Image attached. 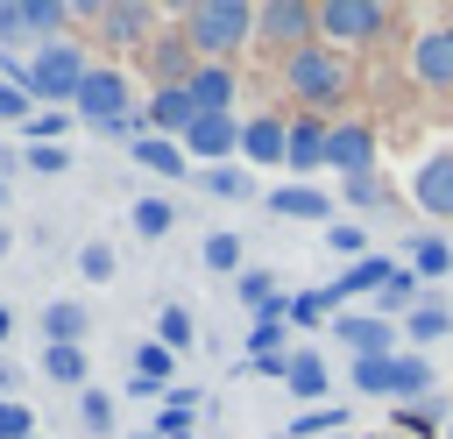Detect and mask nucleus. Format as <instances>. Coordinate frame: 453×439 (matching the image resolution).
<instances>
[{
  "instance_id": "41",
  "label": "nucleus",
  "mask_w": 453,
  "mask_h": 439,
  "mask_svg": "<svg viewBox=\"0 0 453 439\" xmlns=\"http://www.w3.org/2000/svg\"><path fill=\"white\" fill-rule=\"evenodd\" d=\"M0 439H35V404L28 397H0Z\"/></svg>"
},
{
  "instance_id": "43",
  "label": "nucleus",
  "mask_w": 453,
  "mask_h": 439,
  "mask_svg": "<svg viewBox=\"0 0 453 439\" xmlns=\"http://www.w3.org/2000/svg\"><path fill=\"white\" fill-rule=\"evenodd\" d=\"M241 375H262V382H283V375H290V354H255V361H241Z\"/></svg>"
},
{
  "instance_id": "20",
  "label": "nucleus",
  "mask_w": 453,
  "mask_h": 439,
  "mask_svg": "<svg viewBox=\"0 0 453 439\" xmlns=\"http://www.w3.org/2000/svg\"><path fill=\"white\" fill-rule=\"evenodd\" d=\"M134 163H142V170H156V177H170V184L198 177V163H191V156H184V142H170V135H142V142H134Z\"/></svg>"
},
{
  "instance_id": "36",
  "label": "nucleus",
  "mask_w": 453,
  "mask_h": 439,
  "mask_svg": "<svg viewBox=\"0 0 453 439\" xmlns=\"http://www.w3.org/2000/svg\"><path fill=\"white\" fill-rule=\"evenodd\" d=\"M198 191H212V198H248L255 177H248L241 163H219V170H198Z\"/></svg>"
},
{
  "instance_id": "16",
  "label": "nucleus",
  "mask_w": 453,
  "mask_h": 439,
  "mask_svg": "<svg viewBox=\"0 0 453 439\" xmlns=\"http://www.w3.org/2000/svg\"><path fill=\"white\" fill-rule=\"evenodd\" d=\"M262 205H269L276 220H311V227H333V212H340V198H326L319 184H276Z\"/></svg>"
},
{
  "instance_id": "12",
  "label": "nucleus",
  "mask_w": 453,
  "mask_h": 439,
  "mask_svg": "<svg viewBox=\"0 0 453 439\" xmlns=\"http://www.w3.org/2000/svg\"><path fill=\"white\" fill-rule=\"evenodd\" d=\"M326 142H333V127H326L319 113H304V120H290V156H283V170H290V184H311V170H326Z\"/></svg>"
},
{
  "instance_id": "33",
  "label": "nucleus",
  "mask_w": 453,
  "mask_h": 439,
  "mask_svg": "<svg viewBox=\"0 0 453 439\" xmlns=\"http://www.w3.org/2000/svg\"><path fill=\"white\" fill-rule=\"evenodd\" d=\"M234 297H241L248 312H269V304H283L290 290H283V283H276L269 269H241V276H234Z\"/></svg>"
},
{
  "instance_id": "6",
  "label": "nucleus",
  "mask_w": 453,
  "mask_h": 439,
  "mask_svg": "<svg viewBox=\"0 0 453 439\" xmlns=\"http://www.w3.org/2000/svg\"><path fill=\"white\" fill-rule=\"evenodd\" d=\"M411 78L425 92H453V21H432L411 35Z\"/></svg>"
},
{
  "instance_id": "47",
  "label": "nucleus",
  "mask_w": 453,
  "mask_h": 439,
  "mask_svg": "<svg viewBox=\"0 0 453 439\" xmlns=\"http://www.w3.org/2000/svg\"><path fill=\"white\" fill-rule=\"evenodd\" d=\"M14 326H21V319H14V304L0 297V354H7V340H14Z\"/></svg>"
},
{
  "instance_id": "17",
  "label": "nucleus",
  "mask_w": 453,
  "mask_h": 439,
  "mask_svg": "<svg viewBox=\"0 0 453 439\" xmlns=\"http://www.w3.org/2000/svg\"><path fill=\"white\" fill-rule=\"evenodd\" d=\"M396 269H403V262H389V255H361V262H347V269L333 276V290H340V304H361V297L375 304V297L389 290Z\"/></svg>"
},
{
  "instance_id": "2",
  "label": "nucleus",
  "mask_w": 453,
  "mask_h": 439,
  "mask_svg": "<svg viewBox=\"0 0 453 439\" xmlns=\"http://www.w3.org/2000/svg\"><path fill=\"white\" fill-rule=\"evenodd\" d=\"M283 85H290L304 106H333V99H347L354 71H347V57H340L333 42H304V50L283 57Z\"/></svg>"
},
{
  "instance_id": "44",
  "label": "nucleus",
  "mask_w": 453,
  "mask_h": 439,
  "mask_svg": "<svg viewBox=\"0 0 453 439\" xmlns=\"http://www.w3.org/2000/svg\"><path fill=\"white\" fill-rule=\"evenodd\" d=\"M163 404H170V411H191V418H198V411H205V389H191V382H177V389H170Z\"/></svg>"
},
{
  "instance_id": "35",
  "label": "nucleus",
  "mask_w": 453,
  "mask_h": 439,
  "mask_svg": "<svg viewBox=\"0 0 453 439\" xmlns=\"http://www.w3.org/2000/svg\"><path fill=\"white\" fill-rule=\"evenodd\" d=\"M71 127H78V113H71V106H35V120L21 127V142H64Z\"/></svg>"
},
{
  "instance_id": "28",
  "label": "nucleus",
  "mask_w": 453,
  "mask_h": 439,
  "mask_svg": "<svg viewBox=\"0 0 453 439\" xmlns=\"http://www.w3.org/2000/svg\"><path fill=\"white\" fill-rule=\"evenodd\" d=\"M241 255H248V241H241L234 227H212V234L198 241V262H205L212 276H241Z\"/></svg>"
},
{
  "instance_id": "9",
  "label": "nucleus",
  "mask_w": 453,
  "mask_h": 439,
  "mask_svg": "<svg viewBox=\"0 0 453 439\" xmlns=\"http://www.w3.org/2000/svg\"><path fill=\"white\" fill-rule=\"evenodd\" d=\"M326 170H340V177H375V127H368V120H340L333 142H326Z\"/></svg>"
},
{
  "instance_id": "38",
  "label": "nucleus",
  "mask_w": 453,
  "mask_h": 439,
  "mask_svg": "<svg viewBox=\"0 0 453 439\" xmlns=\"http://www.w3.org/2000/svg\"><path fill=\"white\" fill-rule=\"evenodd\" d=\"M21 156H28V170H35V177H64V170L78 163L64 142H21Z\"/></svg>"
},
{
  "instance_id": "18",
  "label": "nucleus",
  "mask_w": 453,
  "mask_h": 439,
  "mask_svg": "<svg viewBox=\"0 0 453 439\" xmlns=\"http://www.w3.org/2000/svg\"><path fill=\"white\" fill-rule=\"evenodd\" d=\"M35 326H42V347H85V333H92V312H85L78 297H50Z\"/></svg>"
},
{
  "instance_id": "15",
  "label": "nucleus",
  "mask_w": 453,
  "mask_h": 439,
  "mask_svg": "<svg viewBox=\"0 0 453 439\" xmlns=\"http://www.w3.org/2000/svg\"><path fill=\"white\" fill-rule=\"evenodd\" d=\"M283 156H290V120H276V113L241 120V163L269 170V163H283Z\"/></svg>"
},
{
  "instance_id": "10",
  "label": "nucleus",
  "mask_w": 453,
  "mask_h": 439,
  "mask_svg": "<svg viewBox=\"0 0 453 439\" xmlns=\"http://www.w3.org/2000/svg\"><path fill=\"white\" fill-rule=\"evenodd\" d=\"M411 198H418L432 220H453V149L418 156V170H411Z\"/></svg>"
},
{
  "instance_id": "46",
  "label": "nucleus",
  "mask_w": 453,
  "mask_h": 439,
  "mask_svg": "<svg viewBox=\"0 0 453 439\" xmlns=\"http://www.w3.org/2000/svg\"><path fill=\"white\" fill-rule=\"evenodd\" d=\"M0 397H21V368H14L7 354H0Z\"/></svg>"
},
{
  "instance_id": "24",
  "label": "nucleus",
  "mask_w": 453,
  "mask_h": 439,
  "mask_svg": "<svg viewBox=\"0 0 453 439\" xmlns=\"http://www.w3.org/2000/svg\"><path fill=\"white\" fill-rule=\"evenodd\" d=\"M347 382H354V397H389V404H396V354H361V361H347Z\"/></svg>"
},
{
  "instance_id": "25",
  "label": "nucleus",
  "mask_w": 453,
  "mask_h": 439,
  "mask_svg": "<svg viewBox=\"0 0 453 439\" xmlns=\"http://www.w3.org/2000/svg\"><path fill=\"white\" fill-rule=\"evenodd\" d=\"M403 269H411L418 283H439V276H453V241H446V234H418Z\"/></svg>"
},
{
  "instance_id": "39",
  "label": "nucleus",
  "mask_w": 453,
  "mask_h": 439,
  "mask_svg": "<svg viewBox=\"0 0 453 439\" xmlns=\"http://www.w3.org/2000/svg\"><path fill=\"white\" fill-rule=\"evenodd\" d=\"M326 248H333V255H347V262L375 255V248H368V227H354V220H333V227H326Z\"/></svg>"
},
{
  "instance_id": "45",
  "label": "nucleus",
  "mask_w": 453,
  "mask_h": 439,
  "mask_svg": "<svg viewBox=\"0 0 453 439\" xmlns=\"http://www.w3.org/2000/svg\"><path fill=\"white\" fill-rule=\"evenodd\" d=\"M347 205H361V212H375V177H347Z\"/></svg>"
},
{
  "instance_id": "21",
  "label": "nucleus",
  "mask_w": 453,
  "mask_h": 439,
  "mask_svg": "<svg viewBox=\"0 0 453 439\" xmlns=\"http://www.w3.org/2000/svg\"><path fill=\"white\" fill-rule=\"evenodd\" d=\"M446 333H453V304L425 290V304L403 319V340H411V354H425V347H432V340H446Z\"/></svg>"
},
{
  "instance_id": "53",
  "label": "nucleus",
  "mask_w": 453,
  "mask_h": 439,
  "mask_svg": "<svg viewBox=\"0 0 453 439\" xmlns=\"http://www.w3.org/2000/svg\"><path fill=\"white\" fill-rule=\"evenodd\" d=\"M446 439H453V418H446Z\"/></svg>"
},
{
  "instance_id": "30",
  "label": "nucleus",
  "mask_w": 453,
  "mask_h": 439,
  "mask_svg": "<svg viewBox=\"0 0 453 439\" xmlns=\"http://www.w3.org/2000/svg\"><path fill=\"white\" fill-rule=\"evenodd\" d=\"M340 432H347V404H319L283 425V439H340Z\"/></svg>"
},
{
  "instance_id": "23",
  "label": "nucleus",
  "mask_w": 453,
  "mask_h": 439,
  "mask_svg": "<svg viewBox=\"0 0 453 439\" xmlns=\"http://www.w3.org/2000/svg\"><path fill=\"white\" fill-rule=\"evenodd\" d=\"M347 304H340V290L333 283H319V290H290V326L297 333H311V326H333Z\"/></svg>"
},
{
  "instance_id": "48",
  "label": "nucleus",
  "mask_w": 453,
  "mask_h": 439,
  "mask_svg": "<svg viewBox=\"0 0 453 439\" xmlns=\"http://www.w3.org/2000/svg\"><path fill=\"white\" fill-rule=\"evenodd\" d=\"M7 255H14V227H0V262H7Z\"/></svg>"
},
{
  "instance_id": "54",
  "label": "nucleus",
  "mask_w": 453,
  "mask_h": 439,
  "mask_svg": "<svg viewBox=\"0 0 453 439\" xmlns=\"http://www.w3.org/2000/svg\"><path fill=\"white\" fill-rule=\"evenodd\" d=\"M35 439H50V432H35Z\"/></svg>"
},
{
  "instance_id": "52",
  "label": "nucleus",
  "mask_w": 453,
  "mask_h": 439,
  "mask_svg": "<svg viewBox=\"0 0 453 439\" xmlns=\"http://www.w3.org/2000/svg\"><path fill=\"white\" fill-rule=\"evenodd\" d=\"M340 439H361V432H340Z\"/></svg>"
},
{
  "instance_id": "1",
  "label": "nucleus",
  "mask_w": 453,
  "mask_h": 439,
  "mask_svg": "<svg viewBox=\"0 0 453 439\" xmlns=\"http://www.w3.org/2000/svg\"><path fill=\"white\" fill-rule=\"evenodd\" d=\"M184 35H191V50L205 64H219L226 50L262 35V7H248V0H198V7H184Z\"/></svg>"
},
{
  "instance_id": "11",
  "label": "nucleus",
  "mask_w": 453,
  "mask_h": 439,
  "mask_svg": "<svg viewBox=\"0 0 453 439\" xmlns=\"http://www.w3.org/2000/svg\"><path fill=\"white\" fill-rule=\"evenodd\" d=\"M142 113H149V135L184 142V135H191V120H198V99H191V85H156Z\"/></svg>"
},
{
  "instance_id": "27",
  "label": "nucleus",
  "mask_w": 453,
  "mask_h": 439,
  "mask_svg": "<svg viewBox=\"0 0 453 439\" xmlns=\"http://www.w3.org/2000/svg\"><path fill=\"white\" fill-rule=\"evenodd\" d=\"M127 227H134V234H142V241H163V234H170V227H177V205H170V198H163V191H142V198H134V205H127Z\"/></svg>"
},
{
  "instance_id": "19",
  "label": "nucleus",
  "mask_w": 453,
  "mask_h": 439,
  "mask_svg": "<svg viewBox=\"0 0 453 439\" xmlns=\"http://www.w3.org/2000/svg\"><path fill=\"white\" fill-rule=\"evenodd\" d=\"M99 28H106V42H149L156 7L149 0H99Z\"/></svg>"
},
{
  "instance_id": "3",
  "label": "nucleus",
  "mask_w": 453,
  "mask_h": 439,
  "mask_svg": "<svg viewBox=\"0 0 453 439\" xmlns=\"http://www.w3.org/2000/svg\"><path fill=\"white\" fill-rule=\"evenodd\" d=\"M85 50L64 35V42H42L28 50V99L35 106H78V85H85Z\"/></svg>"
},
{
  "instance_id": "5",
  "label": "nucleus",
  "mask_w": 453,
  "mask_h": 439,
  "mask_svg": "<svg viewBox=\"0 0 453 439\" xmlns=\"http://www.w3.org/2000/svg\"><path fill=\"white\" fill-rule=\"evenodd\" d=\"M389 28V7L382 0H319V35L333 50H354V42H375Z\"/></svg>"
},
{
  "instance_id": "40",
  "label": "nucleus",
  "mask_w": 453,
  "mask_h": 439,
  "mask_svg": "<svg viewBox=\"0 0 453 439\" xmlns=\"http://www.w3.org/2000/svg\"><path fill=\"white\" fill-rule=\"evenodd\" d=\"M113 269H120V255H113L106 241H85V248H78V276H85V283H113Z\"/></svg>"
},
{
  "instance_id": "34",
  "label": "nucleus",
  "mask_w": 453,
  "mask_h": 439,
  "mask_svg": "<svg viewBox=\"0 0 453 439\" xmlns=\"http://www.w3.org/2000/svg\"><path fill=\"white\" fill-rule=\"evenodd\" d=\"M156 340H163L170 354H191V340H198V319H191L184 304H163V312H156Z\"/></svg>"
},
{
  "instance_id": "26",
  "label": "nucleus",
  "mask_w": 453,
  "mask_h": 439,
  "mask_svg": "<svg viewBox=\"0 0 453 439\" xmlns=\"http://www.w3.org/2000/svg\"><path fill=\"white\" fill-rule=\"evenodd\" d=\"M120 425V397L113 389H78V432L85 439H113Z\"/></svg>"
},
{
  "instance_id": "32",
  "label": "nucleus",
  "mask_w": 453,
  "mask_h": 439,
  "mask_svg": "<svg viewBox=\"0 0 453 439\" xmlns=\"http://www.w3.org/2000/svg\"><path fill=\"white\" fill-rule=\"evenodd\" d=\"M134 375H142V382H156V389L170 397V389H177V382H170V375H177V354H170L163 340H134Z\"/></svg>"
},
{
  "instance_id": "14",
  "label": "nucleus",
  "mask_w": 453,
  "mask_h": 439,
  "mask_svg": "<svg viewBox=\"0 0 453 439\" xmlns=\"http://www.w3.org/2000/svg\"><path fill=\"white\" fill-rule=\"evenodd\" d=\"M262 35L283 42V50H304V42L319 35V7H304V0H269V7H262Z\"/></svg>"
},
{
  "instance_id": "50",
  "label": "nucleus",
  "mask_w": 453,
  "mask_h": 439,
  "mask_svg": "<svg viewBox=\"0 0 453 439\" xmlns=\"http://www.w3.org/2000/svg\"><path fill=\"white\" fill-rule=\"evenodd\" d=\"M361 439H396V432H361Z\"/></svg>"
},
{
  "instance_id": "8",
  "label": "nucleus",
  "mask_w": 453,
  "mask_h": 439,
  "mask_svg": "<svg viewBox=\"0 0 453 439\" xmlns=\"http://www.w3.org/2000/svg\"><path fill=\"white\" fill-rule=\"evenodd\" d=\"M333 333H340V347H347L354 361H361V354H403V347H396V340H403V326H389L382 312H361V304H354V312H340V319H333Z\"/></svg>"
},
{
  "instance_id": "13",
  "label": "nucleus",
  "mask_w": 453,
  "mask_h": 439,
  "mask_svg": "<svg viewBox=\"0 0 453 439\" xmlns=\"http://www.w3.org/2000/svg\"><path fill=\"white\" fill-rule=\"evenodd\" d=\"M283 389H290L304 411L333 404V368H326V354H319V347H290V375H283Z\"/></svg>"
},
{
  "instance_id": "31",
  "label": "nucleus",
  "mask_w": 453,
  "mask_h": 439,
  "mask_svg": "<svg viewBox=\"0 0 453 439\" xmlns=\"http://www.w3.org/2000/svg\"><path fill=\"white\" fill-rule=\"evenodd\" d=\"M42 375H50L57 389H92V382H85V375H92V368H85V347H42Z\"/></svg>"
},
{
  "instance_id": "37",
  "label": "nucleus",
  "mask_w": 453,
  "mask_h": 439,
  "mask_svg": "<svg viewBox=\"0 0 453 439\" xmlns=\"http://www.w3.org/2000/svg\"><path fill=\"white\" fill-rule=\"evenodd\" d=\"M35 42V28H28V0H0V50H28Z\"/></svg>"
},
{
  "instance_id": "49",
  "label": "nucleus",
  "mask_w": 453,
  "mask_h": 439,
  "mask_svg": "<svg viewBox=\"0 0 453 439\" xmlns=\"http://www.w3.org/2000/svg\"><path fill=\"white\" fill-rule=\"evenodd\" d=\"M120 439H156V432H149V425H142V432H120Z\"/></svg>"
},
{
  "instance_id": "22",
  "label": "nucleus",
  "mask_w": 453,
  "mask_h": 439,
  "mask_svg": "<svg viewBox=\"0 0 453 439\" xmlns=\"http://www.w3.org/2000/svg\"><path fill=\"white\" fill-rule=\"evenodd\" d=\"M234 71L226 64H198L191 71V99H198V113H234Z\"/></svg>"
},
{
  "instance_id": "4",
  "label": "nucleus",
  "mask_w": 453,
  "mask_h": 439,
  "mask_svg": "<svg viewBox=\"0 0 453 439\" xmlns=\"http://www.w3.org/2000/svg\"><path fill=\"white\" fill-rule=\"evenodd\" d=\"M92 135H106V127H120L127 113H134V85H127V71H113V64H92L85 71V85H78V106H71Z\"/></svg>"
},
{
  "instance_id": "7",
  "label": "nucleus",
  "mask_w": 453,
  "mask_h": 439,
  "mask_svg": "<svg viewBox=\"0 0 453 439\" xmlns=\"http://www.w3.org/2000/svg\"><path fill=\"white\" fill-rule=\"evenodd\" d=\"M184 156H191L198 170L234 163V156H241V120H234V113H198L191 135H184Z\"/></svg>"
},
{
  "instance_id": "29",
  "label": "nucleus",
  "mask_w": 453,
  "mask_h": 439,
  "mask_svg": "<svg viewBox=\"0 0 453 439\" xmlns=\"http://www.w3.org/2000/svg\"><path fill=\"white\" fill-rule=\"evenodd\" d=\"M446 418H453V404H396V439H439L446 432Z\"/></svg>"
},
{
  "instance_id": "51",
  "label": "nucleus",
  "mask_w": 453,
  "mask_h": 439,
  "mask_svg": "<svg viewBox=\"0 0 453 439\" xmlns=\"http://www.w3.org/2000/svg\"><path fill=\"white\" fill-rule=\"evenodd\" d=\"M0 205H7V177H0Z\"/></svg>"
},
{
  "instance_id": "42",
  "label": "nucleus",
  "mask_w": 453,
  "mask_h": 439,
  "mask_svg": "<svg viewBox=\"0 0 453 439\" xmlns=\"http://www.w3.org/2000/svg\"><path fill=\"white\" fill-rule=\"evenodd\" d=\"M28 120H35L28 85H7V78H0V127H28Z\"/></svg>"
}]
</instances>
